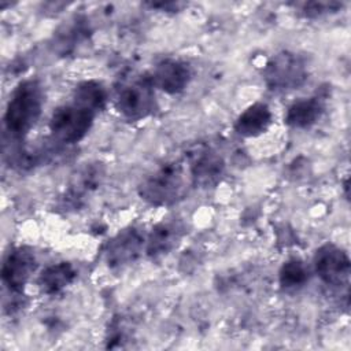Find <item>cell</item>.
Masks as SVG:
<instances>
[{
    "label": "cell",
    "instance_id": "18",
    "mask_svg": "<svg viewBox=\"0 0 351 351\" xmlns=\"http://www.w3.org/2000/svg\"><path fill=\"white\" fill-rule=\"evenodd\" d=\"M86 21H82L81 18H75L70 21L69 25H66L58 34L56 40V47H59V51L62 53H67L71 49L75 48V45L86 37L88 27H86Z\"/></svg>",
    "mask_w": 351,
    "mask_h": 351
},
{
    "label": "cell",
    "instance_id": "3",
    "mask_svg": "<svg viewBox=\"0 0 351 351\" xmlns=\"http://www.w3.org/2000/svg\"><path fill=\"white\" fill-rule=\"evenodd\" d=\"M114 106L129 121H141L152 115L158 104L151 77L134 75L125 78L115 89Z\"/></svg>",
    "mask_w": 351,
    "mask_h": 351
},
{
    "label": "cell",
    "instance_id": "12",
    "mask_svg": "<svg viewBox=\"0 0 351 351\" xmlns=\"http://www.w3.org/2000/svg\"><path fill=\"white\" fill-rule=\"evenodd\" d=\"M185 233V226L180 219H166L159 222L147 239V254L152 259L167 255L173 251Z\"/></svg>",
    "mask_w": 351,
    "mask_h": 351
},
{
    "label": "cell",
    "instance_id": "11",
    "mask_svg": "<svg viewBox=\"0 0 351 351\" xmlns=\"http://www.w3.org/2000/svg\"><path fill=\"white\" fill-rule=\"evenodd\" d=\"M149 77L154 88H158L169 95H176L188 86L192 71L186 62L178 59H163L155 66Z\"/></svg>",
    "mask_w": 351,
    "mask_h": 351
},
{
    "label": "cell",
    "instance_id": "16",
    "mask_svg": "<svg viewBox=\"0 0 351 351\" xmlns=\"http://www.w3.org/2000/svg\"><path fill=\"white\" fill-rule=\"evenodd\" d=\"M107 90L99 81L89 80L78 84L73 92V100L99 112L107 103Z\"/></svg>",
    "mask_w": 351,
    "mask_h": 351
},
{
    "label": "cell",
    "instance_id": "8",
    "mask_svg": "<svg viewBox=\"0 0 351 351\" xmlns=\"http://www.w3.org/2000/svg\"><path fill=\"white\" fill-rule=\"evenodd\" d=\"M36 269V256L29 247H15L4 258L1 278L12 293H21Z\"/></svg>",
    "mask_w": 351,
    "mask_h": 351
},
{
    "label": "cell",
    "instance_id": "13",
    "mask_svg": "<svg viewBox=\"0 0 351 351\" xmlns=\"http://www.w3.org/2000/svg\"><path fill=\"white\" fill-rule=\"evenodd\" d=\"M324 111V99L319 96L300 99L288 107L285 114V123L296 129H306L314 125L322 117Z\"/></svg>",
    "mask_w": 351,
    "mask_h": 351
},
{
    "label": "cell",
    "instance_id": "10",
    "mask_svg": "<svg viewBox=\"0 0 351 351\" xmlns=\"http://www.w3.org/2000/svg\"><path fill=\"white\" fill-rule=\"evenodd\" d=\"M103 178V167L99 163L86 165L80 170L69 184L62 196V207L66 210H77L84 206L86 199L97 189Z\"/></svg>",
    "mask_w": 351,
    "mask_h": 351
},
{
    "label": "cell",
    "instance_id": "6",
    "mask_svg": "<svg viewBox=\"0 0 351 351\" xmlns=\"http://www.w3.org/2000/svg\"><path fill=\"white\" fill-rule=\"evenodd\" d=\"M314 269L325 284L340 287L348 281L350 258L340 247L326 243L314 254Z\"/></svg>",
    "mask_w": 351,
    "mask_h": 351
},
{
    "label": "cell",
    "instance_id": "7",
    "mask_svg": "<svg viewBox=\"0 0 351 351\" xmlns=\"http://www.w3.org/2000/svg\"><path fill=\"white\" fill-rule=\"evenodd\" d=\"M144 234L136 226H129L118 232L106 247V263L110 269H123L133 263L144 247Z\"/></svg>",
    "mask_w": 351,
    "mask_h": 351
},
{
    "label": "cell",
    "instance_id": "2",
    "mask_svg": "<svg viewBox=\"0 0 351 351\" xmlns=\"http://www.w3.org/2000/svg\"><path fill=\"white\" fill-rule=\"evenodd\" d=\"M192 182L188 166L167 162L148 174L138 185V195L152 206H170L181 200Z\"/></svg>",
    "mask_w": 351,
    "mask_h": 351
},
{
    "label": "cell",
    "instance_id": "15",
    "mask_svg": "<svg viewBox=\"0 0 351 351\" xmlns=\"http://www.w3.org/2000/svg\"><path fill=\"white\" fill-rule=\"evenodd\" d=\"M77 277L74 266L69 262H59L47 266L38 276V287L43 293L56 295L70 285Z\"/></svg>",
    "mask_w": 351,
    "mask_h": 351
},
{
    "label": "cell",
    "instance_id": "9",
    "mask_svg": "<svg viewBox=\"0 0 351 351\" xmlns=\"http://www.w3.org/2000/svg\"><path fill=\"white\" fill-rule=\"evenodd\" d=\"M225 162L219 154L211 148L199 147L189 155V176L192 184L200 188L214 186L223 174Z\"/></svg>",
    "mask_w": 351,
    "mask_h": 351
},
{
    "label": "cell",
    "instance_id": "5",
    "mask_svg": "<svg viewBox=\"0 0 351 351\" xmlns=\"http://www.w3.org/2000/svg\"><path fill=\"white\" fill-rule=\"evenodd\" d=\"M308 70L306 60L291 51L276 53L263 69V80L271 90H292L303 85Z\"/></svg>",
    "mask_w": 351,
    "mask_h": 351
},
{
    "label": "cell",
    "instance_id": "19",
    "mask_svg": "<svg viewBox=\"0 0 351 351\" xmlns=\"http://www.w3.org/2000/svg\"><path fill=\"white\" fill-rule=\"evenodd\" d=\"M339 5L337 3H307L303 5V14L308 18H314V16H319L322 14H326L332 10V7Z\"/></svg>",
    "mask_w": 351,
    "mask_h": 351
},
{
    "label": "cell",
    "instance_id": "1",
    "mask_svg": "<svg viewBox=\"0 0 351 351\" xmlns=\"http://www.w3.org/2000/svg\"><path fill=\"white\" fill-rule=\"evenodd\" d=\"M44 104L43 86L37 80H25L16 85L7 103L4 125L14 138H23L37 123Z\"/></svg>",
    "mask_w": 351,
    "mask_h": 351
},
{
    "label": "cell",
    "instance_id": "17",
    "mask_svg": "<svg viewBox=\"0 0 351 351\" xmlns=\"http://www.w3.org/2000/svg\"><path fill=\"white\" fill-rule=\"evenodd\" d=\"M278 277H280V285L284 289L293 291V289H299L307 282L308 270L300 259L292 258L284 262V265L280 269Z\"/></svg>",
    "mask_w": 351,
    "mask_h": 351
},
{
    "label": "cell",
    "instance_id": "14",
    "mask_svg": "<svg viewBox=\"0 0 351 351\" xmlns=\"http://www.w3.org/2000/svg\"><path fill=\"white\" fill-rule=\"evenodd\" d=\"M271 123V111L265 103H254L236 119L234 130L243 137H256L267 130Z\"/></svg>",
    "mask_w": 351,
    "mask_h": 351
},
{
    "label": "cell",
    "instance_id": "4",
    "mask_svg": "<svg viewBox=\"0 0 351 351\" xmlns=\"http://www.w3.org/2000/svg\"><path fill=\"white\" fill-rule=\"evenodd\" d=\"M97 112L71 100L58 107L49 118V130L56 143L75 144L90 130Z\"/></svg>",
    "mask_w": 351,
    "mask_h": 351
}]
</instances>
